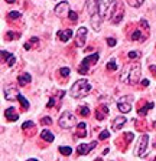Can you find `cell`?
Returning <instances> with one entry per match:
<instances>
[{"mask_svg":"<svg viewBox=\"0 0 156 161\" xmlns=\"http://www.w3.org/2000/svg\"><path fill=\"white\" fill-rule=\"evenodd\" d=\"M124 124H126V117H117V118L113 121V124H111V128L119 129V128H122Z\"/></svg>","mask_w":156,"mask_h":161,"instance_id":"obj_18","label":"cell"},{"mask_svg":"<svg viewBox=\"0 0 156 161\" xmlns=\"http://www.w3.org/2000/svg\"><path fill=\"white\" fill-rule=\"evenodd\" d=\"M41 137H42V140H45L46 143H52L54 140H55V137H54V134L51 132L49 129H42L41 131Z\"/></svg>","mask_w":156,"mask_h":161,"instance_id":"obj_17","label":"cell"},{"mask_svg":"<svg viewBox=\"0 0 156 161\" xmlns=\"http://www.w3.org/2000/svg\"><path fill=\"white\" fill-rule=\"evenodd\" d=\"M107 71H110V72H114V71H117V65H116L114 59H111V61L107 64Z\"/></svg>","mask_w":156,"mask_h":161,"instance_id":"obj_23","label":"cell"},{"mask_svg":"<svg viewBox=\"0 0 156 161\" xmlns=\"http://www.w3.org/2000/svg\"><path fill=\"white\" fill-rule=\"evenodd\" d=\"M75 121H77V117H75L74 114L69 112V111H65V112L59 117L58 124H59V127H61V128L69 129V128H72V127L75 125Z\"/></svg>","mask_w":156,"mask_h":161,"instance_id":"obj_4","label":"cell"},{"mask_svg":"<svg viewBox=\"0 0 156 161\" xmlns=\"http://www.w3.org/2000/svg\"><path fill=\"white\" fill-rule=\"evenodd\" d=\"M143 1L145 0H129V4H130L131 7H140Z\"/></svg>","mask_w":156,"mask_h":161,"instance_id":"obj_26","label":"cell"},{"mask_svg":"<svg viewBox=\"0 0 156 161\" xmlns=\"http://www.w3.org/2000/svg\"><path fill=\"white\" fill-rule=\"evenodd\" d=\"M153 161H156V158H155V160H153Z\"/></svg>","mask_w":156,"mask_h":161,"instance_id":"obj_45","label":"cell"},{"mask_svg":"<svg viewBox=\"0 0 156 161\" xmlns=\"http://www.w3.org/2000/svg\"><path fill=\"white\" fill-rule=\"evenodd\" d=\"M110 137V131H107V129H104V131H101L99 135V140H107V138Z\"/></svg>","mask_w":156,"mask_h":161,"instance_id":"obj_28","label":"cell"},{"mask_svg":"<svg viewBox=\"0 0 156 161\" xmlns=\"http://www.w3.org/2000/svg\"><path fill=\"white\" fill-rule=\"evenodd\" d=\"M107 115H108V106L107 105H100L97 108V111H96V118L99 121H103Z\"/></svg>","mask_w":156,"mask_h":161,"instance_id":"obj_12","label":"cell"},{"mask_svg":"<svg viewBox=\"0 0 156 161\" xmlns=\"http://www.w3.org/2000/svg\"><path fill=\"white\" fill-rule=\"evenodd\" d=\"M85 40H87V29L82 26L77 30V35H75V43L78 48H84L85 45Z\"/></svg>","mask_w":156,"mask_h":161,"instance_id":"obj_8","label":"cell"},{"mask_svg":"<svg viewBox=\"0 0 156 161\" xmlns=\"http://www.w3.org/2000/svg\"><path fill=\"white\" fill-rule=\"evenodd\" d=\"M96 145H97V141H93L90 144H80L77 147V153L80 154V155H85V154L90 153Z\"/></svg>","mask_w":156,"mask_h":161,"instance_id":"obj_10","label":"cell"},{"mask_svg":"<svg viewBox=\"0 0 156 161\" xmlns=\"http://www.w3.org/2000/svg\"><path fill=\"white\" fill-rule=\"evenodd\" d=\"M59 73H61L64 78H66V76H69L71 71H69V68H61V69H59Z\"/></svg>","mask_w":156,"mask_h":161,"instance_id":"obj_29","label":"cell"},{"mask_svg":"<svg viewBox=\"0 0 156 161\" xmlns=\"http://www.w3.org/2000/svg\"><path fill=\"white\" fill-rule=\"evenodd\" d=\"M17 101L20 102V105H22L23 108H29V101H28V99H26V98L23 97L22 94H19V97H17Z\"/></svg>","mask_w":156,"mask_h":161,"instance_id":"obj_22","label":"cell"},{"mask_svg":"<svg viewBox=\"0 0 156 161\" xmlns=\"http://www.w3.org/2000/svg\"><path fill=\"white\" fill-rule=\"evenodd\" d=\"M142 66H140L139 62H134V64L129 65L127 68H126V71L122 73V76H120V80L122 82H127V83H130V85H136L140 79V73H142Z\"/></svg>","mask_w":156,"mask_h":161,"instance_id":"obj_1","label":"cell"},{"mask_svg":"<svg viewBox=\"0 0 156 161\" xmlns=\"http://www.w3.org/2000/svg\"><path fill=\"white\" fill-rule=\"evenodd\" d=\"M130 99H131V97H124V98H122V99L119 101L117 108H119V111H120V112L127 114V112H130V111H131Z\"/></svg>","mask_w":156,"mask_h":161,"instance_id":"obj_9","label":"cell"},{"mask_svg":"<svg viewBox=\"0 0 156 161\" xmlns=\"http://www.w3.org/2000/svg\"><path fill=\"white\" fill-rule=\"evenodd\" d=\"M4 117H6L9 121H17V118H19V115L16 114V109H15L13 106H10V108H7V109L4 111Z\"/></svg>","mask_w":156,"mask_h":161,"instance_id":"obj_15","label":"cell"},{"mask_svg":"<svg viewBox=\"0 0 156 161\" xmlns=\"http://www.w3.org/2000/svg\"><path fill=\"white\" fill-rule=\"evenodd\" d=\"M149 69H150V71H152V73H153V75L156 76V66H153V65H152V66H150Z\"/></svg>","mask_w":156,"mask_h":161,"instance_id":"obj_42","label":"cell"},{"mask_svg":"<svg viewBox=\"0 0 156 161\" xmlns=\"http://www.w3.org/2000/svg\"><path fill=\"white\" fill-rule=\"evenodd\" d=\"M41 124L49 125V124H52V118H51V117H43V118L41 120Z\"/></svg>","mask_w":156,"mask_h":161,"instance_id":"obj_32","label":"cell"},{"mask_svg":"<svg viewBox=\"0 0 156 161\" xmlns=\"http://www.w3.org/2000/svg\"><path fill=\"white\" fill-rule=\"evenodd\" d=\"M129 58L130 59H136V58H139V53L137 52H129Z\"/></svg>","mask_w":156,"mask_h":161,"instance_id":"obj_38","label":"cell"},{"mask_svg":"<svg viewBox=\"0 0 156 161\" xmlns=\"http://www.w3.org/2000/svg\"><path fill=\"white\" fill-rule=\"evenodd\" d=\"M19 97V91L16 88H7L4 89V98L7 99V101H15Z\"/></svg>","mask_w":156,"mask_h":161,"instance_id":"obj_13","label":"cell"},{"mask_svg":"<svg viewBox=\"0 0 156 161\" xmlns=\"http://www.w3.org/2000/svg\"><path fill=\"white\" fill-rule=\"evenodd\" d=\"M116 43H117V42H116L114 38H108V39H107V45H108V46H116Z\"/></svg>","mask_w":156,"mask_h":161,"instance_id":"obj_36","label":"cell"},{"mask_svg":"<svg viewBox=\"0 0 156 161\" xmlns=\"http://www.w3.org/2000/svg\"><path fill=\"white\" fill-rule=\"evenodd\" d=\"M90 19H91L93 29H94V30H100V27H101V20H103L101 15H100L99 12H94V13L90 15Z\"/></svg>","mask_w":156,"mask_h":161,"instance_id":"obj_11","label":"cell"},{"mask_svg":"<svg viewBox=\"0 0 156 161\" xmlns=\"http://www.w3.org/2000/svg\"><path fill=\"white\" fill-rule=\"evenodd\" d=\"M6 1H7V3H15L16 0H6Z\"/></svg>","mask_w":156,"mask_h":161,"instance_id":"obj_43","label":"cell"},{"mask_svg":"<svg viewBox=\"0 0 156 161\" xmlns=\"http://www.w3.org/2000/svg\"><path fill=\"white\" fill-rule=\"evenodd\" d=\"M69 4H68V1H61L59 4H58L57 7L54 9V13L57 15L58 17H65L69 15Z\"/></svg>","mask_w":156,"mask_h":161,"instance_id":"obj_7","label":"cell"},{"mask_svg":"<svg viewBox=\"0 0 156 161\" xmlns=\"http://www.w3.org/2000/svg\"><path fill=\"white\" fill-rule=\"evenodd\" d=\"M59 151H61V154H64V155H71V153H72L71 147H59Z\"/></svg>","mask_w":156,"mask_h":161,"instance_id":"obj_25","label":"cell"},{"mask_svg":"<svg viewBox=\"0 0 156 161\" xmlns=\"http://www.w3.org/2000/svg\"><path fill=\"white\" fill-rule=\"evenodd\" d=\"M15 62H16V58L12 55V56H10V59L7 61V65H9V66H13V65H15Z\"/></svg>","mask_w":156,"mask_h":161,"instance_id":"obj_37","label":"cell"},{"mask_svg":"<svg viewBox=\"0 0 156 161\" xmlns=\"http://www.w3.org/2000/svg\"><path fill=\"white\" fill-rule=\"evenodd\" d=\"M32 80V76L29 75V73H23V75H20L19 78H17V82H19V85L20 86H25L28 82H31Z\"/></svg>","mask_w":156,"mask_h":161,"instance_id":"obj_20","label":"cell"},{"mask_svg":"<svg viewBox=\"0 0 156 161\" xmlns=\"http://www.w3.org/2000/svg\"><path fill=\"white\" fill-rule=\"evenodd\" d=\"M22 128H23V129H28V128H33V122H32V121H26L25 124L22 125Z\"/></svg>","mask_w":156,"mask_h":161,"instance_id":"obj_34","label":"cell"},{"mask_svg":"<svg viewBox=\"0 0 156 161\" xmlns=\"http://www.w3.org/2000/svg\"><path fill=\"white\" fill-rule=\"evenodd\" d=\"M10 56H12V55H10L9 52H6V50H1V58H3L4 61H9V59H10Z\"/></svg>","mask_w":156,"mask_h":161,"instance_id":"obj_35","label":"cell"},{"mask_svg":"<svg viewBox=\"0 0 156 161\" xmlns=\"http://www.w3.org/2000/svg\"><path fill=\"white\" fill-rule=\"evenodd\" d=\"M96 3L99 7V13L101 15L103 19H111L113 17L116 9H117L116 0H96Z\"/></svg>","mask_w":156,"mask_h":161,"instance_id":"obj_2","label":"cell"},{"mask_svg":"<svg viewBox=\"0 0 156 161\" xmlns=\"http://www.w3.org/2000/svg\"><path fill=\"white\" fill-rule=\"evenodd\" d=\"M75 135L80 137V138L87 137V124H85V122H80V124H78V127H77V134H75Z\"/></svg>","mask_w":156,"mask_h":161,"instance_id":"obj_14","label":"cell"},{"mask_svg":"<svg viewBox=\"0 0 156 161\" xmlns=\"http://www.w3.org/2000/svg\"><path fill=\"white\" fill-rule=\"evenodd\" d=\"M123 7H117L116 9V12H114V15H113V17H111V22L114 24L117 23H120L122 22V19H123Z\"/></svg>","mask_w":156,"mask_h":161,"instance_id":"obj_16","label":"cell"},{"mask_svg":"<svg viewBox=\"0 0 156 161\" xmlns=\"http://www.w3.org/2000/svg\"><path fill=\"white\" fill-rule=\"evenodd\" d=\"M148 144H149V135L148 134H143V135L139 138V143L136 145L134 154H136L137 157H145L146 150H148Z\"/></svg>","mask_w":156,"mask_h":161,"instance_id":"obj_6","label":"cell"},{"mask_svg":"<svg viewBox=\"0 0 156 161\" xmlns=\"http://www.w3.org/2000/svg\"><path fill=\"white\" fill-rule=\"evenodd\" d=\"M90 91H91V85L88 83V80L87 79H78V80H75V83L71 86L69 94H71V97L72 98L80 99V98H84L85 95H88Z\"/></svg>","mask_w":156,"mask_h":161,"instance_id":"obj_3","label":"cell"},{"mask_svg":"<svg viewBox=\"0 0 156 161\" xmlns=\"http://www.w3.org/2000/svg\"><path fill=\"white\" fill-rule=\"evenodd\" d=\"M142 86H149V80L148 79H142Z\"/></svg>","mask_w":156,"mask_h":161,"instance_id":"obj_40","label":"cell"},{"mask_svg":"<svg viewBox=\"0 0 156 161\" xmlns=\"http://www.w3.org/2000/svg\"><path fill=\"white\" fill-rule=\"evenodd\" d=\"M58 36H59V40H61V42H68V40L71 39V36H72V30H71V29H66L64 32L58 33Z\"/></svg>","mask_w":156,"mask_h":161,"instance_id":"obj_19","label":"cell"},{"mask_svg":"<svg viewBox=\"0 0 156 161\" xmlns=\"http://www.w3.org/2000/svg\"><path fill=\"white\" fill-rule=\"evenodd\" d=\"M9 17H10V19H19V17H20V13H19L17 10H13V12L9 13Z\"/></svg>","mask_w":156,"mask_h":161,"instance_id":"obj_31","label":"cell"},{"mask_svg":"<svg viewBox=\"0 0 156 161\" xmlns=\"http://www.w3.org/2000/svg\"><path fill=\"white\" fill-rule=\"evenodd\" d=\"M28 161H38V160H35V158H29Z\"/></svg>","mask_w":156,"mask_h":161,"instance_id":"obj_44","label":"cell"},{"mask_svg":"<svg viewBox=\"0 0 156 161\" xmlns=\"http://www.w3.org/2000/svg\"><path fill=\"white\" fill-rule=\"evenodd\" d=\"M54 104H55V101H54V99H49V102H48V105H46V106H48V108H52V106H54Z\"/></svg>","mask_w":156,"mask_h":161,"instance_id":"obj_41","label":"cell"},{"mask_svg":"<svg viewBox=\"0 0 156 161\" xmlns=\"http://www.w3.org/2000/svg\"><path fill=\"white\" fill-rule=\"evenodd\" d=\"M99 53H93V55H90V56H87L84 61L81 62V65H80V68H78V72L80 73H87L88 72V69H90V66H93V65H96L97 62H99Z\"/></svg>","mask_w":156,"mask_h":161,"instance_id":"obj_5","label":"cell"},{"mask_svg":"<svg viewBox=\"0 0 156 161\" xmlns=\"http://www.w3.org/2000/svg\"><path fill=\"white\" fill-rule=\"evenodd\" d=\"M68 17H69V20H71V22H77V19H78V15H77L75 12H69Z\"/></svg>","mask_w":156,"mask_h":161,"instance_id":"obj_33","label":"cell"},{"mask_svg":"<svg viewBox=\"0 0 156 161\" xmlns=\"http://www.w3.org/2000/svg\"><path fill=\"white\" fill-rule=\"evenodd\" d=\"M32 43H38V38H32V39H31V42L25 43V49H26V50H29V49L32 48Z\"/></svg>","mask_w":156,"mask_h":161,"instance_id":"obj_30","label":"cell"},{"mask_svg":"<svg viewBox=\"0 0 156 161\" xmlns=\"http://www.w3.org/2000/svg\"><path fill=\"white\" fill-rule=\"evenodd\" d=\"M131 39H133V40H143L140 30H134V32H133V35H131Z\"/></svg>","mask_w":156,"mask_h":161,"instance_id":"obj_27","label":"cell"},{"mask_svg":"<svg viewBox=\"0 0 156 161\" xmlns=\"http://www.w3.org/2000/svg\"><path fill=\"white\" fill-rule=\"evenodd\" d=\"M78 112H80L81 117H88V115H90V108H88L87 105H82V106H80Z\"/></svg>","mask_w":156,"mask_h":161,"instance_id":"obj_21","label":"cell"},{"mask_svg":"<svg viewBox=\"0 0 156 161\" xmlns=\"http://www.w3.org/2000/svg\"><path fill=\"white\" fill-rule=\"evenodd\" d=\"M6 38H7V40H12V39H15V38H16V35H15L13 32H7Z\"/></svg>","mask_w":156,"mask_h":161,"instance_id":"obj_39","label":"cell"},{"mask_svg":"<svg viewBox=\"0 0 156 161\" xmlns=\"http://www.w3.org/2000/svg\"><path fill=\"white\" fill-rule=\"evenodd\" d=\"M152 108H153V102H149L148 106H145V108L139 109V115H146V112H148L149 109H152Z\"/></svg>","mask_w":156,"mask_h":161,"instance_id":"obj_24","label":"cell"}]
</instances>
